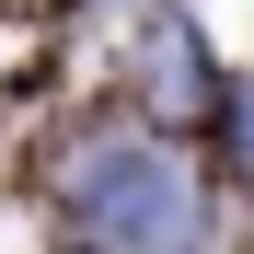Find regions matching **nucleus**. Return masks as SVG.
Returning a JSON list of instances; mask_svg holds the SVG:
<instances>
[{
    "label": "nucleus",
    "instance_id": "obj_1",
    "mask_svg": "<svg viewBox=\"0 0 254 254\" xmlns=\"http://www.w3.org/2000/svg\"><path fill=\"white\" fill-rule=\"evenodd\" d=\"M69 220L116 254H196V174L162 139H81L69 150Z\"/></svg>",
    "mask_w": 254,
    "mask_h": 254
}]
</instances>
